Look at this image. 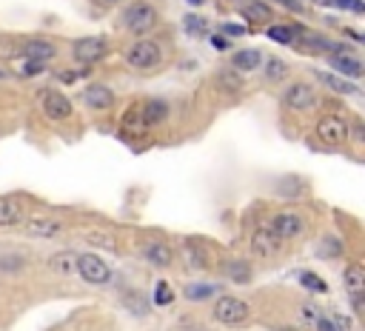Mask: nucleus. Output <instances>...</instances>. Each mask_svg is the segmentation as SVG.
<instances>
[{
  "label": "nucleus",
  "mask_w": 365,
  "mask_h": 331,
  "mask_svg": "<svg viewBox=\"0 0 365 331\" xmlns=\"http://www.w3.org/2000/svg\"><path fill=\"white\" fill-rule=\"evenodd\" d=\"M75 269L86 283H91V286H106V283H112V269L106 266V260L91 254V251L75 257Z\"/></svg>",
  "instance_id": "7ed1b4c3"
},
{
  "label": "nucleus",
  "mask_w": 365,
  "mask_h": 331,
  "mask_svg": "<svg viewBox=\"0 0 365 331\" xmlns=\"http://www.w3.org/2000/svg\"><path fill=\"white\" fill-rule=\"evenodd\" d=\"M160 60H163V49L154 40H137V43L129 46V52H126V63L132 69H140V72H149V69L160 66Z\"/></svg>",
  "instance_id": "f03ea898"
},
{
  "label": "nucleus",
  "mask_w": 365,
  "mask_h": 331,
  "mask_svg": "<svg viewBox=\"0 0 365 331\" xmlns=\"http://www.w3.org/2000/svg\"><path fill=\"white\" fill-rule=\"evenodd\" d=\"M183 26H186L188 35H206L208 23H206V17H200V15H186V17H183Z\"/></svg>",
  "instance_id": "a878e982"
},
{
  "label": "nucleus",
  "mask_w": 365,
  "mask_h": 331,
  "mask_svg": "<svg viewBox=\"0 0 365 331\" xmlns=\"http://www.w3.org/2000/svg\"><path fill=\"white\" fill-rule=\"evenodd\" d=\"M75 257L78 254H71V251H57L52 260H48V266H52L57 274H71L75 271Z\"/></svg>",
  "instance_id": "b1692460"
},
{
  "label": "nucleus",
  "mask_w": 365,
  "mask_h": 331,
  "mask_svg": "<svg viewBox=\"0 0 365 331\" xmlns=\"http://www.w3.org/2000/svg\"><path fill=\"white\" fill-rule=\"evenodd\" d=\"M269 37L274 43H291V40H294V29H291V26H271Z\"/></svg>",
  "instance_id": "c85d7f7f"
},
{
  "label": "nucleus",
  "mask_w": 365,
  "mask_h": 331,
  "mask_svg": "<svg viewBox=\"0 0 365 331\" xmlns=\"http://www.w3.org/2000/svg\"><path fill=\"white\" fill-rule=\"evenodd\" d=\"M86 240L94 243V246H106V249H114V246H117L114 238H106L103 231H89V234H86Z\"/></svg>",
  "instance_id": "7c9ffc66"
},
{
  "label": "nucleus",
  "mask_w": 365,
  "mask_h": 331,
  "mask_svg": "<svg viewBox=\"0 0 365 331\" xmlns=\"http://www.w3.org/2000/svg\"><path fill=\"white\" fill-rule=\"evenodd\" d=\"M186 251H188V266H191V269H206V266H208L206 246H200L197 240H188V243H186Z\"/></svg>",
  "instance_id": "4be33fe9"
},
{
  "label": "nucleus",
  "mask_w": 365,
  "mask_h": 331,
  "mask_svg": "<svg viewBox=\"0 0 365 331\" xmlns=\"http://www.w3.org/2000/svg\"><path fill=\"white\" fill-rule=\"evenodd\" d=\"M40 98H43L40 103H43V111H46L48 120L63 123V120H69V117H71V111H75L71 100L66 98V94H60V91H43Z\"/></svg>",
  "instance_id": "6e6552de"
},
{
  "label": "nucleus",
  "mask_w": 365,
  "mask_h": 331,
  "mask_svg": "<svg viewBox=\"0 0 365 331\" xmlns=\"http://www.w3.org/2000/svg\"><path fill=\"white\" fill-rule=\"evenodd\" d=\"M211 43L217 46V49H229V40L226 37H211Z\"/></svg>",
  "instance_id": "c9c22d12"
},
{
  "label": "nucleus",
  "mask_w": 365,
  "mask_h": 331,
  "mask_svg": "<svg viewBox=\"0 0 365 331\" xmlns=\"http://www.w3.org/2000/svg\"><path fill=\"white\" fill-rule=\"evenodd\" d=\"M242 15H246L251 23H260V20H269L271 17V9L262 6L260 0H246V3H242Z\"/></svg>",
  "instance_id": "5701e85b"
},
{
  "label": "nucleus",
  "mask_w": 365,
  "mask_h": 331,
  "mask_svg": "<svg viewBox=\"0 0 365 331\" xmlns=\"http://www.w3.org/2000/svg\"><path fill=\"white\" fill-rule=\"evenodd\" d=\"M300 283H303L308 292H326V283H323L317 274H314V271H303V274H300Z\"/></svg>",
  "instance_id": "cd10ccee"
},
{
  "label": "nucleus",
  "mask_w": 365,
  "mask_h": 331,
  "mask_svg": "<svg viewBox=\"0 0 365 331\" xmlns=\"http://www.w3.org/2000/svg\"><path fill=\"white\" fill-rule=\"evenodd\" d=\"M168 117V103L166 100H160V98H154V100H149L143 106V111H140V120L145 123V126H157V123H163Z\"/></svg>",
  "instance_id": "a211bd4d"
},
{
  "label": "nucleus",
  "mask_w": 365,
  "mask_h": 331,
  "mask_svg": "<svg viewBox=\"0 0 365 331\" xmlns=\"http://www.w3.org/2000/svg\"><path fill=\"white\" fill-rule=\"evenodd\" d=\"M188 3H194V6H197V3H203V0H188Z\"/></svg>",
  "instance_id": "ea45409f"
},
{
  "label": "nucleus",
  "mask_w": 365,
  "mask_h": 331,
  "mask_svg": "<svg viewBox=\"0 0 365 331\" xmlns=\"http://www.w3.org/2000/svg\"><path fill=\"white\" fill-rule=\"evenodd\" d=\"M23 203L17 200V197H9V195H3L0 197V226H17V223H23Z\"/></svg>",
  "instance_id": "2eb2a0df"
},
{
  "label": "nucleus",
  "mask_w": 365,
  "mask_h": 331,
  "mask_svg": "<svg viewBox=\"0 0 365 331\" xmlns=\"http://www.w3.org/2000/svg\"><path fill=\"white\" fill-rule=\"evenodd\" d=\"M317 137L328 146H343L348 140V120L343 114H326L317 120Z\"/></svg>",
  "instance_id": "20e7f679"
},
{
  "label": "nucleus",
  "mask_w": 365,
  "mask_h": 331,
  "mask_svg": "<svg viewBox=\"0 0 365 331\" xmlns=\"http://www.w3.org/2000/svg\"><path fill=\"white\" fill-rule=\"evenodd\" d=\"M223 274L229 280H234V283H249L251 280V263H249V260H240V257L226 260V263H223Z\"/></svg>",
  "instance_id": "6ab92c4d"
},
{
  "label": "nucleus",
  "mask_w": 365,
  "mask_h": 331,
  "mask_svg": "<svg viewBox=\"0 0 365 331\" xmlns=\"http://www.w3.org/2000/svg\"><path fill=\"white\" fill-rule=\"evenodd\" d=\"M328 63H331V69H337V72H343L346 78H351V80H357V78H362V63L357 60V57H351V55H331L328 57Z\"/></svg>",
  "instance_id": "f3484780"
},
{
  "label": "nucleus",
  "mask_w": 365,
  "mask_h": 331,
  "mask_svg": "<svg viewBox=\"0 0 365 331\" xmlns=\"http://www.w3.org/2000/svg\"><path fill=\"white\" fill-rule=\"evenodd\" d=\"M320 6H337V0H317Z\"/></svg>",
  "instance_id": "4c0bfd02"
},
{
  "label": "nucleus",
  "mask_w": 365,
  "mask_h": 331,
  "mask_svg": "<svg viewBox=\"0 0 365 331\" xmlns=\"http://www.w3.org/2000/svg\"><path fill=\"white\" fill-rule=\"evenodd\" d=\"M277 249H280V238L271 229H260V231L251 234V251L257 257H271Z\"/></svg>",
  "instance_id": "4468645a"
},
{
  "label": "nucleus",
  "mask_w": 365,
  "mask_h": 331,
  "mask_svg": "<svg viewBox=\"0 0 365 331\" xmlns=\"http://www.w3.org/2000/svg\"><path fill=\"white\" fill-rule=\"evenodd\" d=\"M71 55H75V60H80V63H97L109 55V43L97 35L80 37V40H75V46H71Z\"/></svg>",
  "instance_id": "0eeeda50"
},
{
  "label": "nucleus",
  "mask_w": 365,
  "mask_h": 331,
  "mask_svg": "<svg viewBox=\"0 0 365 331\" xmlns=\"http://www.w3.org/2000/svg\"><path fill=\"white\" fill-rule=\"evenodd\" d=\"M285 75H288V63L285 60L271 57L269 63H265V80H269V83H280V80H285Z\"/></svg>",
  "instance_id": "393cba45"
},
{
  "label": "nucleus",
  "mask_w": 365,
  "mask_h": 331,
  "mask_svg": "<svg viewBox=\"0 0 365 331\" xmlns=\"http://www.w3.org/2000/svg\"><path fill=\"white\" fill-rule=\"evenodd\" d=\"M83 100H86V106L94 109V111H106V109L114 106V91H112L109 86H103V83H91V86L83 91Z\"/></svg>",
  "instance_id": "9b49d317"
},
{
  "label": "nucleus",
  "mask_w": 365,
  "mask_h": 331,
  "mask_svg": "<svg viewBox=\"0 0 365 331\" xmlns=\"http://www.w3.org/2000/svg\"><path fill=\"white\" fill-rule=\"evenodd\" d=\"M223 35H226V37H240V35H246V26H240V23H226V26H223Z\"/></svg>",
  "instance_id": "473e14b6"
},
{
  "label": "nucleus",
  "mask_w": 365,
  "mask_h": 331,
  "mask_svg": "<svg viewBox=\"0 0 365 331\" xmlns=\"http://www.w3.org/2000/svg\"><path fill=\"white\" fill-rule=\"evenodd\" d=\"M23 57L26 60H35V63H48V60H55L57 57V46L52 40H46V37H29V40H23Z\"/></svg>",
  "instance_id": "9d476101"
},
{
  "label": "nucleus",
  "mask_w": 365,
  "mask_h": 331,
  "mask_svg": "<svg viewBox=\"0 0 365 331\" xmlns=\"http://www.w3.org/2000/svg\"><path fill=\"white\" fill-rule=\"evenodd\" d=\"M320 80H323L328 89H334L337 94H359V86L351 83V80H346V78H337V75H320Z\"/></svg>",
  "instance_id": "412c9836"
},
{
  "label": "nucleus",
  "mask_w": 365,
  "mask_h": 331,
  "mask_svg": "<svg viewBox=\"0 0 365 331\" xmlns=\"http://www.w3.org/2000/svg\"><path fill=\"white\" fill-rule=\"evenodd\" d=\"M43 66H46V63H35V60H29L26 66H23V78H35V75H40V72H43Z\"/></svg>",
  "instance_id": "72a5a7b5"
},
{
  "label": "nucleus",
  "mask_w": 365,
  "mask_h": 331,
  "mask_svg": "<svg viewBox=\"0 0 365 331\" xmlns=\"http://www.w3.org/2000/svg\"><path fill=\"white\" fill-rule=\"evenodd\" d=\"M23 229H26V234H32V238H57L63 231L60 220H55V217H29L23 223Z\"/></svg>",
  "instance_id": "ddd939ff"
},
{
  "label": "nucleus",
  "mask_w": 365,
  "mask_h": 331,
  "mask_svg": "<svg viewBox=\"0 0 365 331\" xmlns=\"http://www.w3.org/2000/svg\"><path fill=\"white\" fill-rule=\"evenodd\" d=\"M75 78H78L75 72H63V80H66V83H71V80H75Z\"/></svg>",
  "instance_id": "e433bc0d"
},
{
  "label": "nucleus",
  "mask_w": 365,
  "mask_h": 331,
  "mask_svg": "<svg viewBox=\"0 0 365 331\" xmlns=\"http://www.w3.org/2000/svg\"><path fill=\"white\" fill-rule=\"evenodd\" d=\"M145 260H149L152 266H157V269H168L175 263V251L168 249V243H160V240H152L149 246H145Z\"/></svg>",
  "instance_id": "dca6fc26"
},
{
  "label": "nucleus",
  "mask_w": 365,
  "mask_h": 331,
  "mask_svg": "<svg viewBox=\"0 0 365 331\" xmlns=\"http://www.w3.org/2000/svg\"><path fill=\"white\" fill-rule=\"evenodd\" d=\"M100 3H106V6H114V3H120V0H100Z\"/></svg>",
  "instance_id": "58836bf2"
},
{
  "label": "nucleus",
  "mask_w": 365,
  "mask_h": 331,
  "mask_svg": "<svg viewBox=\"0 0 365 331\" xmlns=\"http://www.w3.org/2000/svg\"><path fill=\"white\" fill-rule=\"evenodd\" d=\"M303 229H305V223H303V217L297 215V211H280V215L271 220V231L277 234L280 240H294V238H300Z\"/></svg>",
  "instance_id": "1a4fd4ad"
},
{
  "label": "nucleus",
  "mask_w": 365,
  "mask_h": 331,
  "mask_svg": "<svg viewBox=\"0 0 365 331\" xmlns=\"http://www.w3.org/2000/svg\"><path fill=\"white\" fill-rule=\"evenodd\" d=\"M337 9H348L354 15H362L365 12V3H362V0H337Z\"/></svg>",
  "instance_id": "2f4dec72"
},
{
  "label": "nucleus",
  "mask_w": 365,
  "mask_h": 331,
  "mask_svg": "<svg viewBox=\"0 0 365 331\" xmlns=\"http://www.w3.org/2000/svg\"><path fill=\"white\" fill-rule=\"evenodd\" d=\"M231 63H234V69H240V72H254V69L262 63V55H260V49H240V52H234Z\"/></svg>",
  "instance_id": "aec40b11"
},
{
  "label": "nucleus",
  "mask_w": 365,
  "mask_h": 331,
  "mask_svg": "<svg viewBox=\"0 0 365 331\" xmlns=\"http://www.w3.org/2000/svg\"><path fill=\"white\" fill-rule=\"evenodd\" d=\"M214 320L223 325H242L249 320V305L240 297H220L214 303Z\"/></svg>",
  "instance_id": "39448f33"
},
{
  "label": "nucleus",
  "mask_w": 365,
  "mask_h": 331,
  "mask_svg": "<svg viewBox=\"0 0 365 331\" xmlns=\"http://www.w3.org/2000/svg\"><path fill=\"white\" fill-rule=\"evenodd\" d=\"M283 103L288 109H294V111H305V109H314L320 103V94L314 91V86H308V83H291L283 94Z\"/></svg>",
  "instance_id": "423d86ee"
},
{
  "label": "nucleus",
  "mask_w": 365,
  "mask_h": 331,
  "mask_svg": "<svg viewBox=\"0 0 365 331\" xmlns=\"http://www.w3.org/2000/svg\"><path fill=\"white\" fill-rule=\"evenodd\" d=\"M172 300H175V292H172V286H168L166 280H160L157 286H154V303H157V305H168Z\"/></svg>",
  "instance_id": "bb28decb"
},
{
  "label": "nucleus",
  "mask_w": 365,
  "mask_h": 331,
  "mask_svg": "<svg viewBox=\"0 0 365 331\" xmlns=\"http://www.w3.org/2000/svg\"><path fill=\"white\" fill-rule=\"evenodd\" d=\"M123 26H126V32H132L137 37L154 32V26H157V9L152 3H145V0H137V3H132L123 12Z\"/></svg>",
  "instance_id": "f257e3e1"
},
{
  "label": "nucleus",
  "mask_w": 365,
  "mask_h": 331,
  "mask_svg": "<svg viewBox=\"0 0 365 331\" xmlns=\"http://www.w3.org/2000/svg\"><path fill=\"white\" fill-rule=\"evenodd\" d=\"M214 294V286H188L186 289V297L188 300H206Z\"/></svg>",
  "instance_id": "c756f323"
},
{
  "label": "nucleus",
  "mask_w": 365,
  "mask_h": 331,
  "mask_svg": "<svg viewBox=\"0 0 365 331\" xmlns=\"http://www.w3.org/2000/svg\"><path fill=\"white\" fill-rule=\"evenodd\" d=\"M274 3H280V6H285V9H291V12H300V9H303L300 0H274Z\"/></svg>",
  "instance_id": "f704fd0d"
},
{
  "label": "nucleus",
  "mask_w": 365,
  "mask_h": 331,
  "mask_svg": "<svg viewBox=\"0 0 365 331\" xmlns=\"http://www.w3.org/2000/svg\"><path fill=\"white\" fill-rule=\"evenodd\" d=\"M346 289H348V294H351V303H354V312H359L362 309V292H365V271H362V266H357V263H351L348 269H346Z\"/></svg>",
  "instance_id": "f8f14e48"
}]
</instances>
